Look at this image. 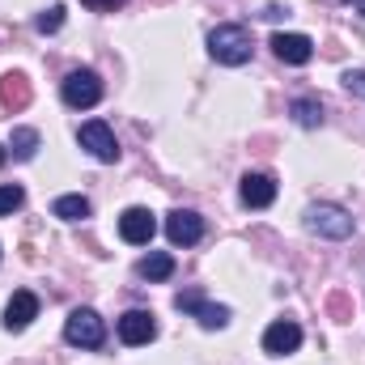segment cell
Here are the masks:
<instances>
[{"label": "cell", "instance_id": "7402d4cb", "mask_svg": "<svg viewBox=\"0 0 365 365\" xmlns=\"http://www.w3.org/2000/svg\"><path fill=\"white\" fill-rule=\"evenodd\" d=\"M86 9H98V13H106V9H119L123 0H81Z\"/></svg>", "mask_w": 365, "mask_h": 365}, {"label": "cell", "instance_id": "ffe728a7", "mask_svg": "<svg viewBox=\"0 0 365 365\" xmlns=\"http://www.w3.org/2000/svg\"><path fill=\"white\" fill-rule=\"evenodd\" d=\"M34 26H38V34H56V30L64 26V4H51L47 13H38V21H34Z\"/></svg>", "mask_w": 365, "mask_h": 365}, {"label": "cell", "instance_id": "ac0fdd59", "mask_svg": "<svg viewBox=\"0 0 365 365\" xmlns=\"http://www.w3.org/2000/svg\"><path fill=\"white\" fill-rule=\"evenodd\" d=\"M289 115H293L302 128H319V123H323V106H319L314 98H297V102L289 106Z\"/></svg>", "mask_w": 365, "mask_h": 365}, {"label": "cell", "instance_id": "277c9868", "mask_svg": "<svg viewBox=\"0 0 365 365\" xmlns=\"http://www.w3.org/2000/svg\"><path fill=\"white\" fill-rule=\"evenodd\" d=\"M60 93H64V102H68V106L86 110V106H98V102H102V81H98V73H93V68H73V73L64 77Z\"/></svg>", "mask_w": 365, "mask_h": 365}, {"label": "cell", "instance_id": "7c38bea8", "mask_svg": "<svg viewBox=\"0 0 365 365\" xmlns=\"http://www.w3.org/2000/svg\"><path fill=\"white\" fill-rule=\"evenodd\" d=\"M153 336H158V323H153L149 310H128V314L119 319V340H123L128 349H140V344H149Z\"/></svg>", "mask_w": 365, "mask_h": 365}, {"label": "cell", "instance_id": "9c48e42d", "mask_svg": "<svg viewBox=\"0 0 365 365\" xmlns=\"http://www.w3.org/2000/svg\"><path fill=\"white\" fill-rule=\"evenodd\" d=\"M297 349H302V327H297L293 319H276L272 327L264 331V353L289 357V353H297Z\"/></svg>", "mask_w": 365, "mask_h": 365}, {"label": "cell", "instance_id": "44dd1931", "mask_svg": "<svg viewBox=\"0 0 365 365\" xmlns=\"http://www.w3.org/2000/svg\"><path fill=\"white\" fill-rule=\"evenodd\" d=\"M344 90L353 93V98H365V68H353V73H344Z\"/></svg>", "mask_w": 365, "mask_h": 365}, {"label": "cell", "instance_id": "e0dca14e", "mask_svg": "<svg viewBox=\"0 0 365 365\" xmlns=\"http://www.w3.org/2000/svg\"><path fill=\"white\" fill-rule=\"evenodd\" d=\"M9 149H13V158H17V162H30V158L38 153V132H34V128H13Z\"/></svg>", "mask_w": 365, "mask_h": 365}, {"label": "cell", "instance_id": "8fae6325", "mask_svg": "<svg viewBox=\"0 0 365 365\" xmlns=\"http://www.w3.org/2000/svg\"><path fill=\"white\" fill-rule=\"evenodd\" d=\"M34 319H38V297L30 289H17L4 306V331H26Z\"/></svg>", "mask_w": 365, "mask_h": 365}, {"label": "cell", "instance_id": "ba28073f", "mask_svg": "<svg viewBox=\"0 0 365 365\" xmlns=\"http://www.w3.org/2000/svg\"><path fill=\"white\" fill-rule=\"evenodd\" d=\"M153 234H158V221H153L149 208H128V212L119 217V238H123V242H132V247H149Z\"/></svg>", "mask_w": 365, "mask_h": 365}, {"label": "cell", "instance_id": "7a4b0ae2", "mask_svg": "<svg viewBox=\"0 0 365 365\" xmlns=\"http://www.w3.org/2000/svg\"><path fill=\"white\" fill-rule=\"evenodd\" d=\"M64 340H68L73 349H102L106 323L93 314L90 306H81V310H73V314L64 319Z\"/></svg>", "mask_w": 365, "mask_h": 365}, {"label": "cell", "instance_id": "cb8c5ba5", "mask_svg": "<svg viewBox=\"0 0 365 365\" xmlns=\"http://www.w3.org/2000/svg\"><path fill=\"white\" fill-rule=\"evenodd\" d=\"M4 158H9V153H4V149H0V166H4Z\"/></svg>", "mask_w": 365, "mask_h": 365}, {"label": "cell", "instance_id": "9a60e30c", "mask_svg": "<svg viewBox=\"0 0 365 365\" xmlns=\"http://www.w3.org/2000/svg\"><path fill=\"white\" fill-rule=\"evenodd\" d=\"M136 272L145 276V280H170V276H175V255H166V251H149V255L140 259Z\"/></svg>", "mask_w": 365, "mask_h": 365}, {"label": "cell", "instance_id": "2e32d148", "mask_svg": "<svg viewBox=\"0 0 365 365\" xmlns=\"http://www.w3.org/2000/svg\"><path fill=\"white\" fill-rule=\"evenodd\" d=\"M51 212H56L60 221H86V217H90V200H86V195H60V200L51 204Z\"/></svg>", "mask_w": 365, "mask_h": 365}, {"label": "cell", "instance_id": "30bf717a", "mask_svg": "<svg viewBox=\"0 0 365 365\" xmlns=\"http://www.w3.org/2000/svg\"><path fill=\"white\" fill-rule=\"evenodd\" d=\"M272 51H276V60H284V64H293V68H302V64L314 60V43H310L306 34H284V30H276Z\"/></svg>", "mask_w": 365, "mask_h": 365}, {"label": "cell", "instance_id": "d6986e66", "mask_svg": "<svg viewBox=\"0 0 365 365\" xmlns=\"http://www.w3.org/2000/svg\"><path fill=\"white\" fill-rule=\"evenodd\" d=\"M26 204V191L17 187V182H4L0 187V217H9V212H17Z\"/></svg>", "mask_w": 365, "mask_h": 365}, {"label": "cell", "instance_id": "52a82bcc", "mask_svg": "<svg viewBox=\"0 0 365 365\" xmlns=\"http://www.w3.org/2000/svg\"><path fill=\"white\" fill-rule=\"evenodd\" d=\"M166 238H170L175 247H195V242L204 238V217L191 212V208H175V212L166 217Z\"/></svg>", "mask_w": 365, "mask_h": 365}, {"label": "cell", "instance_id": "603a6c76", "mask_svg": "<svg viewBox=\"0 0 365 365\" xmlns=\"http://www.w3.org/2000/svg\"><path fill=\"white\" fill-rule=\"evenodd\" d=\"M353 4H357V9H361V13H365V0H353Z\"/></svg>", "mask_w": 365, "mask_h": 365}, {"label": "cell", "instance_id": "5bb4252c", "mask_svg": "<svg viewBox=\"0 0 365 365\" xmlns=\"http://www.w3.org/2000/svg\"><path fill=\"white\" fill-rule=\"evenodd\" d=\"M0 102L13 106V110L30 106V81H26L21 73H4V77H0Z\"/></svg>", "mask_w": 365, "mask_h": 365}, {"label": "cell", "instance_id": "4fadbf2b", "mask_svg": "<svg viewBox=\"0 0 365 365\" xmlns=\"http://www.w3.org/2000/svg\"><path fill=\"white\" fill-rule=\"evenodd\" d=\"M238 195H242L247 208H268V204L276 200V179L272 175H242Z\"/></svg>", "mask_w": 365, "mask_h": 365}, {"label": "cell", "instance_id": "6da1fadb", "mask_svg": "<svg viewBox=\"0 0 365 365\" xmlns=\"http://www.w3.org/2000/svg\"><path fill=\"white\" fill-rule=\"evenodd\" d=\"M208 56H212L217 64H225V68L247 64V60H251V30L238 26V21L217 26V30L208 34Z\"/></svg>", "mask_w": 365, "mask_h": 365}, {"label": "cell", "instance_id": "8992f818", "mask_svg": "<svg viewBox=\"0 0 365 365\" xmlns=\"http://www.w3.org/2000/svg\"><path fill=\"white\" fill-rule=\"evenodd\" d=\"M175 306H179L182 314L200 319L204 327H225V323H230V306H212V302H204L200 289H182L179 297H175Z\"/></svg>", "mask_w": 365, "mask_h": 365}, {"label": "cell", "instance_id": "5b68a950", "mask_svg": "<svg viewBox=\"0 0 365 365\" xmlns=\"http://www.w3.org/2000/svg\"><path fill=\"white\" fill-rule=\"evenodd\" d=\"M77 140H81V149L90 153L93 162H119V140H115V132H110L102 119H90V123H81Z\"/></svg>", "mask_w": 365, "mask_h": 365}, {"label": "cell", "instance_id": "3957f363", "mask_svg": "<svg viewBox=\"0 0 365 365\" xmlns=\"http://www.w3.org/2000/svg\"><path fill=\"white\" fill-rule=\"evenodd\" d=\"M306 225H310L319 238H336V242L353 238V217H349L340 204H314V208L306 212Z\"/></svg>", "mask_w": 365, "mask_h": 365}]
</instances>
